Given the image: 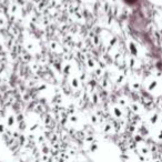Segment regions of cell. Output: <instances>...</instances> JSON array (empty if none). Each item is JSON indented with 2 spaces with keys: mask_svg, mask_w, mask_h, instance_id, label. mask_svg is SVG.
Returning <instances> with one entry per match:
<instances>
[{
  "mask_svg": "<svg viewBox=\"0 0 162 162\" xmlns=\"http://www.w3.org/2000/svg\"><path fill=\"white\" fill-rule=\"evenodd\" d=\"M154 137H156V139L158 141H162V128H159V129L156 130Z\"/></svg>",
  "mask_w": 162,
  "mask_h": 162,
  "instance_id": "obj_1",
  "label": "cell"
},
{
  "mask_svg": "<svg viewBox=\"0 0 162 162\" xmlns=\"http://www.w3.org/2000/svg\"><path fill=\"white\" fill-rule=\"evenodd\" d=\"M142 162H152V161H149V160H142Z\"/></svg>",
  "mask_w": 162,
  "mask_h": 162,
  "instance_id": "obj_2",
  "label": "cell"
}]
</instances>
